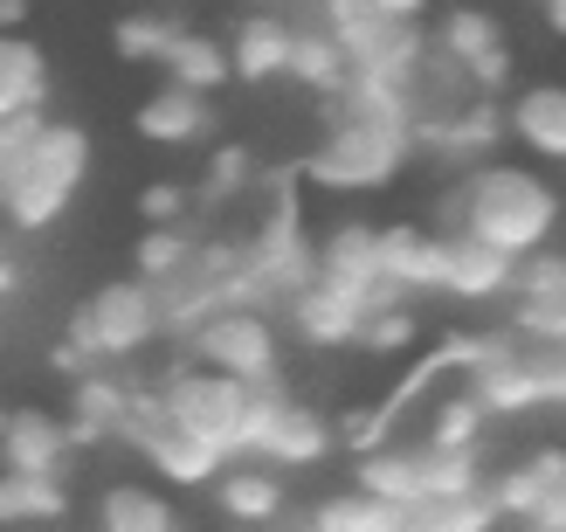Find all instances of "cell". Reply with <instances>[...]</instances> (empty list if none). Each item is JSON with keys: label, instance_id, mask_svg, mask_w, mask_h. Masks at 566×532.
Listing matches in <instances>:
<instances>
[{"label": "cell", "instance_id": "obj_1", "mask_svg": "<svg viewBox=\"0 0 566 532\" xmlns=\"http://www.w3.org/2000/svg\"><path fill=\"white\" fill-rule=\"evenodd\" d=\"M449 229H463L476 242H491L497 257H539L553 249V229H559V194L553 180H539L532 166H512V159H484L470 166L463 187L449 194Z\"/></svg>", "mask_w": 566, "mask_h": 532}, {"label": "cell", "instance_id": "obj_2", "mask_svg": "<svg viewBox=\"0 0 566 532\" xmlns=\"http://www.w3.org/2000/svg\"><path fill=\"white\" fill-rule=\"evenodd\" d=\"M276 401H283V387H242V380L214 374V367H193V359H180V367L159 380L166 423L187 429L193 442H208L214 457H249L256 450V436H263Z\"/></svg>", "mask_w": 566, "mask_h": 532}, {"label": "cell", "instance_id": "obj_3", "mask_svg": "<svg viewBox=\"0 0 566 532\" xmlns=\"http://www.w3.org/2000/svg\"><path fill=\"white\" fill-rule=\"evenodd\" d=\"M83 174H91V132L76 118H49L42 138L8 166V180H0V215H8V229H21V236L55 229V221L70 215Z\"/></svg>", "mask_w": 566, "mask_h": 532}, {"label": "cell", "instance_id": "obj_4", "mask_svg": "<svg viewBox=\"0 0 566 532\" xmlns=\"http://www.w3.org/2000/svg\"><path fill=\"white\" fill-rule=\"evenodd\" d=\"M408 159H415V125L325 111V138H318V153L304 159V180L332 187V194H366V187H387Z\"/></svg>", "mask_w": 566, "mask_h": 532}, {"label": "cell", "instance_id": "obj_5", "mask_svg": "<svg viewBox=\"0 0 566 532\" xmlns=\"http://www.w3.org/2000/svg\"><path fill=\"white\" fill-rule=\"evenodd\" d=\"M159 340V298L138 277H118V284H97L83 298V312L70 319V346L91 359H132Z\"/></svg>", "mask_w": 566, "mask_h": 532}, {"label": "cell", "instance_id": "obj_6", "mask_svg": "<svg viewBox=\"0 0 566 532\" xmlns=\"http://www.w3.org/2000/svg\"><path fill=\"white\" fill-rule=\"evenodd\" d=\"M276 325L270 312H242V304H229V312H214L187 332V359L193 367H214L229 374L242 387H283V367H276Z\"/></svg>", "mask_w": 566, "mask_h": 532}, {"label": "cell", "instance_id": "obj_7", "mask_svg": "<svg viewBox=\"0 0 566 532\" xmlns=\"http://www.w3.org/2000/svg\"><path fill=\"white\" fill-rule=\"evenodd\" d=\"M63 457H70L63 415H49V408H8V429H0V463L21 470V478H55Z\"/></svg>", "mask_w": 566, "mask_h": 532}, {"label": "cell", "instance_id": "obj_8", "mask_svg": "<svg viewBox=\"0 0 566 532\" xmlns=\"http://www.w3.org/2000/svg\"><path fill=\"white\" fill-rule=\"evenodd\" d=\"M442 236V291L449 298H512V257H497L491 242H476L463 229H436Z\"/></svg>", "mask_w": 566, "mask_h": 532}, {"label": "cell", "instance_id": "obj_9", "mask_svg": "<svg viewBox=\"0 0 566 532\" xmlns=\"http://www.w3.org/2000/svg\"><path fill=\"white\" fill-rule=\"evenodd\" d=\"M249 457H263V463H283V470H304V463H325L332 457V423L318 408H297V401H276L270 408V423L256 436V450Z\"/></svg>", "mask_w": 566, "mask_h": 532}, {"label": "cell", "instance_id": "obj_10", "mask_svg": "<svg viewBox=\"0 0 566 532\" xmlns=\"http://www.w3.org/2000/svg\"><path fill=\"white\" fill-rule=\"evenodd\" d=\"M291 319H297V332H304L311 346H359V332H366V319H374V312H366L353 291L311 277V284L291 298Z\"/></svg>", "mask_w": 566, "mask_h": 532}, {"label": "cell", "instance_id": "obj_11", "mask_svg": "<svg viewBox=\"0 0 566 532\" xmlns=\"http://www.w3.org/2000/svg\"><path fill=\"white\" fill-rule=\"evenodd\" d=\"M291 14H276V8H256V14H242L235 21V35H229V76L242 83H276L283 63H291Z\"/></svg>", "mask_w": 566, "mask_h": 532}, {"label": "cell", "instance_id": "obj_12", "mask_svg": "<svg viewBox=\"0 0 566 532\" xmlns=\"http://www.w3.org/2000/svg\"><path fill=\"white\" fill-rule=\"evenodd\" d=\"M504 132H512L532 159L566 166V83H532V91H518L512 111H504Z\"/></svg>", "mask_w": 566, "mask_h": 532}, {"label": "cell", "instance_id": "obj_13", "mask_svg": "<svg viewBox=\"0 0 566 532\" xmlns=\"http://www.w3.org/2000/svg\"><path fill=\"white\" fill-rule=\"evenodd\" d=\"M132 125H138L146 146H193V138L214 132V97H193V91H180V83H159V91L138 104Z\"/></svg>", "mask_w": 566, "mask_h": 532}, {"label": "cell", "instance_id": "obj_14", "mask_svg": "<svg viewBox=\"0 0 566 532\" xmlns=\"http://www.w3.org/2000/svg\"><path fill=\"white\" fill-rule=\"evenodd\" d=\"M380 277H387V284H401L408 298L415 291H442V236L436 229H415V221L380 229Z\"/></svg>", "mask_w": 566, "mask_h": 532}, {"label": "cell", "instance_id": "obj_15", "mask_svg": "<svg viewBox=\"0 0 566 532\" xmlns=\"http://www.w3.org/2000/svg\"><path fill=\"white\" fill-rule=\"evenodd\" d=\"M553 491H566V450H539L532 463H512L497 484H484L491 512L497 519H525V525H532V512H539Z\"/></svg>", "mask_w": 566, "mask_h": 532}, {"label": "cell", "instance_id": "obj_16", "mask_svg": "<svg viewBox=\"0 0 566 532\" xmlns=\"http://www.w3.org/2000/svg\"><path fill=\"white\" fill-rule=\"evenodd\" d=\"M49 55L28 35H0V125L21 111H49Z\"/></svg>", "mask_w": 566, "mask_h": 532}, {"label": "cell", "instance_id": "obj_17", "mask_svg": "<svg viewBox=\"0 0 566 532\" xmlns=\"http://www.w3.org/2000/svg\"><path fill=\"white\" fill-rule=\"evenodd\" d=\"M283 76H297L304 91H318V97H338V91H346V76H353V63H346V49L332 42L325 21H297L291 28V63H283Z\"/></svg>", "mask_w": 566, "mask_h": 532}, {"label": "cell", "instance_id": "obj_18", "mask_svg": "<svg viewBox=\"0 0 566 532\" xmlns=\"http://www.w3.org/2000/svg\"><path fill=\"white\" fill-rule=\"evenodd\" d=\"M504 138V118H497V104L491 97H470L449 125H436V132H421L415 138V153L429 146V153H442V159H470V166H484L491 159V146Z\"/></svg>", "mask_w": 566, "mask_h": 532}, {"label": "cell", "instance_id": "obj_19", "mask_svg": "<svg viewBox=\"0 0 566 532\" xmlns=\"http://www.w3.org/2000/svg\"><path fill=\"white\" fill-rule=\"evenodd\" d=\"M70 519V491L63 478H21V470H0V525H55Z\"/></svg>", "mask_w": 566, "mask_h": 532}, {"label": "cell", "instance_id": "obj_20", "mask_svg": "<svg viewBox=\"0 0 566 532\" xmlns=\"http://www.w3.org/2000/svg\"><path fill=\"white\" fill-rule=\"evenodd\" d=\"M125 408H132V387H118L111 374H83L63 429H70V442H104V436H118Z\"/></svg>", "mask_w": 566, "mask_h": 532}, {"label": "cell", "instance_id": "obj_21", "mask_svg": "<svg viewBox=\"0 0 566 532\" xmlns=\"http://www.w3.org/2000/svg\"><path fill=\"white\" fill-rule=\"evenodd\" d=\"M214 505L229 519H242V525H270L283 512V484H276V470H263V463H235V470L214 478Z\"/></svg>", "mask_w": 566, "mask_h": 532}, {"label": "cell", "instance_id": "obj_22", "mask_svg": "<svg viewBox=\"0 0 566 532\" xmlns=\"http://www.w3.org/2000/svg\"><path fill=\"white\" fill-rule=\"evenodd\" d=\"M166 83H180V91L193 97H214L221 83H229V49H221L214 35H201V28H180V42L166 49Z\"/></svg>", "mask_w": 566, "mask_h": 532}, {"label": "cell", "instance_id": "obj_23", "mask_svg": "<svg viewBox=\"0 0 566 532\" xmlns=\"http://www.w3.org/2000/svg\"><path fill=\"white\" fill-rule=\"evenodd\" d=\"M97 532H180V512L153 484H111L97 498Z\"/></svg>", "mask_w": 566, "mask_h": 532}, {"label": "cell", "instance_id": "obj_24", "mask_svg": "<svg viewBox=\"0 0 566 532\" xmlns=\"http://www.w3.org/2000/svg\"><path fill=\"white\" fill-rule=\"evenodd\" d=\"M353 491L380 498V505H394V512H415L421 505V450H374L359 463Z\"/></svg>", "mask_w": 566, "mask_h": 532}, {"label": "cell", "instance_id": "obj_25", "mask_svg": "<svg viewBox=\"0 0 566 532\" xmlns=\"http://www.w3.org/2000/svg\"><path fill=\"white\" fill-rule=\"evenodd\" d=\"M429 42H436L457 70H476L484 55H497V49H504V28H497V14H484V8H449V14H442V28H436Z\"/></svg>", "mask_w": 566, "mask_h": 532}, {"label": "cell", "instance_id": "obj_26", "mask_svg": "<svg viewBox=\"0 0 566 532\" xmlns=\"http://www.w3.org/2000/svg\"><path fill=\"white\" fill-rule=\"evenodd\" d=\"M484 478V457L476 450H421V505H457V498H476Z\"/></svg>", "mask_w": 566, "mask_h": 532}, {"label": "cell", "instance_id": "obj_27", "mask_svg": "<svg viewBox=\"0 0 566 532\" xmlns=\"http://www.w3.org/2000/svg\"><path fill=\"white\" fill-rule=\"evenodd\" d=\"M394 505H380V498H366V491H332L325 505H311L304 532H394Z\"/></svg>", "mask_w": 566, "mask_h": 532}, {"label": "cell", "instance_id": "obj_28", "mask_svg": "<svg viewBox=\"0 0 566 532\" xmlns=\"http://www.w3.org/2000/svg\"><path fill=\"white\" fill-rule=\"evenodd\" d=\"M180 28H187V21L138 8V14H125V21H111V49H118L125 63H166V49L180 42Z\"/></svg>", "mask_w": 566, "mask_h": 532}, {"label": "cell", "instance_id": "obj_29", "mask_svg": "<svg viewBox=\"0 0 566 532\" xmlns=\"http://www.w3.org/2000/svg\"><path fill=\"white\" fill-rule=\"evenodd\" d=\"M193 229H146L138 236V284H166V277H180L193 263Z\"/></svg>", "mask_w": 566, "mask_h": 532}, {"label": "cell", "instance_id": "obj_30", "mask_svg": "<svg viewBox=\"0 0 566 532\" xmlns=\"http://www.w3.org/2000/svg\"><path fill=\"white\" fill-rule=\"evenodd\" d=\"M484 401L476 395H449L436 401V423H429V450H476V436H484Z\"/></svg>", "mask_w": 566, "mask_h": 532}, {"label": "cell", "instance_id": "obj_31", "mask_svg": "<svg viewBox=\"0 0 566 532\" xmlns=\"http://www.w3.org/2000/svg\"><path fill=\"white\" fill-rule=\"evenodd\" d=\"M512 298H566V249H539L512 270Z\"/></svg>", "mask_w": 566, "mask_h": 532}, {"label": "cell", "instance_id": "obj_32", "mask_svg": "<svg viewBox=\"0 0 566 532\" xmlns=\"http://www.w3.org/2000/svg\"><path fill=\"white\" fill-rule=\"evenodd\" d=\"M138 215H146V229H187V187L180 180H153L138 194Z\"/></svg>", "mask_w": 566, "mask_h": 532}, {"label": "cell", "instance_id": "obj_33", "mask_svg": "<svg viewBox=\"0 0 566 532\" xmlns=\"http://www.w3.org/2000/svg\"><path fill=\"white\" fill-rule=\"evenodd\" d=\"M249 174H256V159H249L242 146H221L208 159V201H235V194L249 187Z\"/></svg>", "mask_w": 566, "mask_h": 532}, {"label": "cell", "instance_id": "obj_34", "mask_svg": "<svg viewBox=\"0 0 566 532\" xmlns=\"http://www.w3.org/2000/svg\"><path fill=\"white\" fill-rule=\"evenodd\" d=\"M359 346L366 353H408L415 346V312H408V304H401V312H374L366 332H359Z\"/></svg>", "mask_w": 566, "mask_h": 532}, {"label": "cell", "instance_id": "obj_35", "mask_svg": "<svg viewBox=\"0 0 566 532\" xmlns=\"http://www.w3.org/2000/svg\"><path fill=\"white\" fill-rule=\"evenodd\" d=\"M421 512H429L436 532H491V519H497L484 491H476V498H457V505H421Z\"/></svg>", "mask_w": 566, "mask_h": 532}, {"label": "cell", "instance_id": "obj_36", "mask_svg": "<svg viewBox=\"0 0 566 532\" xmlns=\"http://www.w3.org/2000/svg\"><path fill=\"white\" fill-rule=\"evenodd\" d=\"M42 125H49V111H21V118L0 125V180H8V166H14L28 146H35V138H42Z\"/></svg>", "mask_w": 566, "mask_h": 532}, {"label": "cell", "instance_id": "obj_37", "mask_svg": "<svg viewBox=\"0 0 566 532\" xmlns=\"http://www.w3.org/2000/svg\"><path fill=\"white\" fill-rule=\"evenodd\" d=\"M353 8H374L387 21H421V14H429V0H318V21H338V14H353Z\"/></svg>", "mask_w": 566, "mask_h": 532}, {"label": "cell", "instance_id": "obj_38", "mask_svg": "<svg viewBox=\"0 0 566 532\" xmlns=\"http://www.w3.org/2000/svg\"><path fill=\"white\" fill-rule=\"evenodd\" d=\"M532 532H566V491H553L539 512H532Z\"/></svg>", "mask_w": 566, "mask_h": 532}, {"label": "cell", "instance_id": "obj_39", "mask_svg": "<svg viewBox=\"0 0 566 532\" xmlns=\"http://www.w3.org/2000/svg\"><path fill=\"white\" fill-rule=\"evenodd\" d=\"M21 21H28V0H0V35H21Z\"/></svg>", "mask_w": 566, "mask_h": 532}, {"label": "cell", "instance_id": "obj_40", "mask_svg": "<svg viewBox=\"0 0 566 532\" xmlns=\"http://www.w3.org/2000/svg\"><path fill=\"white\" fill-rule=\"evenodd\" d=\"M14 291V263H8V236H0V298Z\"/></svg>", "mask_w": 566, "mask_h": 532}, {"label": "cell", "instance_id": "obj_41", "mask_svg": "<svg viewBox=\"0 0 566 532\" xmlns=\"http://www.w3.org/2000/svg\"><path fill=\"white\" fill-rule=\"evenodd\" d=\"M546 28H553V35H566V0H546Z\"/></svg>", "mask_w": 566, "mask_h": 532}, {"label": "cell", "instance_id": "obj_42", "mask_svg": "<svg viewBox=\"0 0 566 532\" xmlns=\"http://www.w3.org/2000/svg\"><path fill=\"white\" fill-rule=\"evenodd\" d=\"M0 429H8V408H0Z\"/></svg>", "mask_w": 566, "mask_h": 532}, {"label": "cell", "instance_id": "obj_43", "mask_svg": "<svg viewBox=\"0 0 566 532\" xmlns=\"http://www.w3.org/2000/svg\"><path fill=\"white\" fill-rule=\"evenodd\" d=\"M263 8H283V0H263Z\"/></svg>", "mask_w": 566, "mask_h": 532}, {"label": "cell", "instance_id": "obj_44", "mask_svg": "<svg viewBox=\"0 0 566 532\" xmlns=\"http://www.w3.org/2000/svg\"><path fill=\"white\" fill-rule=\"evenodd\" d=\"M28 8H35V0H28Z\"/></svg>", "mask_w": 566, "mask_h": 532}]
</instances>
